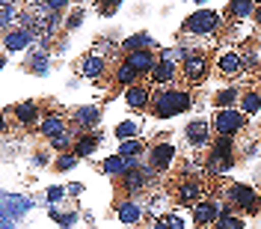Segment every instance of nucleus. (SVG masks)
I'll return each instance as SVG.
<instances>
[{"label": "nucleus", "instance_id": "43", "mask_svg": "<svg viewBox=\"0 0 261 229\" xmlns=\"http://www.w3.org/2000/svg\"><path fill=\"white\" fill-rule=\"evenodd\" d=\"M255 18H258V24H261V6H258V9H255Z\"/></svg>", "mask_w": 261, "mask_h": 229}, {"label": "nucleus", "instance_id": "21", "mask_svg": "<svg viewBox=\"0 0 261 229\" xmlns=\"http://www.w3.org/2000/svg\"><path fill=\"white\" fill-rule=\"evenodd\" d=\"M238 104H241V113H244V116H255L261 110V93H258V89H249V93L241 96Z\"/></svg>", "mask_w": 261, "mask_h": 229}, {"label": "nucleus", "instance_id": "34", "mask_svg": "<svg viewBox=\"0 0 261 229\" xmlns=\"http://www.w3.org/2000/svg\"><path fill=\"white\" fill-rule=\"evenodd\" d=\"M33 60H36V63L30 65V72H36V75H45V72H48V57L39 54V57H33Z\"/></svg>", "mask_w": 261, "mask_h": 229}, {"label": "nucleus", "instance_id": "31", "mask_svg": "<svg viewBox=\"0 0 261 229\" xmlns=\"http://www.w3.org/2000/svg\"><path fill=\"white\" fill-rule=\"evenodd\" d=\"M231 164H234V158H217V155H211L208 158V173H226V170H231Z\"/></svg>", "mask_w": 261, "mask_h": 229}, {"label": "nucleus", "instance_id": "22", "mask_svg": "<svg viewBox=\"0 0 261 229\" xmlns=\"http://www.w3.org/2000/svg\"><path fill=\"white\" fill-rule=\"evenodd\" d=\"M98 140H101L98 134H83L81 140L71 146V155H77V158H86V155H92V152L98 149Z\"/></svg>", "mask_w": 261, "mask_h": 229}, {"label": "nucleus", "instance_id": "7", "mask_svg": "<svg viewBox=\"0 0 261 229\" xmlns=\"http://www.w3.org/2000/svg\"><path fill=\"white\" fill-rule=\"evenodd\" d=\"M116 217H119L125 226H134V223H140V220L146 217V209H143L140 199L125 196V199H119V205H116Z\"/></svg>", "mask_w": 261, "mask_h": 229}, {"label": "nucleus", "instance_id": "25", "mask_svg": "<svg viewBox=\"0 0 261 229\" xmlns=\"http://www.w3.org/2000/svg\"><path fill=\"white\" fill-rule=\"evenodd\" d=\"M234 101H241V93H238V86H226V89H220L217 98H214V107H220V110H228Z\"/></svg>", "mask_w": 261, "mask_h": 229}, {"label": "nucleus", "instance_id": "11", "mask_svg": "<svg viewBox=\"0 0 261 229\" xmlns=\"http://www.w3.org/2000/svg\"><path fill=\"white\" fill-rule=\"evenodd\" d=\"M241 68H244V54H238V51H223V54L217 57V72H220L223 78L241 75Z\"/></svg>", "mask_w": 261, "mask_h": 229}, {"label": "nucleus", "instance_id": "37", "mask_svg": "<svg viewBox=\"0 0 261 229\" xmlns=\"http://www.w3.org/2000/svg\"><path fill=\"white\" fill-rule=\"evenodd\" d=\"M63 196H65L63 188H50V191H48V202H50V205H57V202H60Z\"/></svg>", "mask_w": 261, "mask_h": 229}, {"label": "nucleus", "instance_id": "10", "mask_svg": "<svg viewBox=\"0 0 261 229\" xmlns=\"http://www.w3.org/2000/svg\"><path fill=\"white\" fill-rule=\"evenodd\" d=\"M184 137H187V143L196 146V149L208 146V143H211V125H208L205 119H193V122L184 128Z\"/></svg>", "mask_w": 261, "mask_h": 229}, {"label": "nucleus", "instance_id": "35", "mask_svg": "<svg viewBox=\"0 0 261 229\" xmlns=\"http://www.w3.org/2000/svg\"><path fill=\"white\" fill-rule=\"evenodd\" d=\"M54 220H57V223H60V226H71V223H74V214L68 212V214H63V212H57V209H54Z\"/></svg>", "mask_w": 261, "mask_h": 229}, {"label": "nucleus", "instance_id": "30", "mask_svg": "<svg viewBox=\"0 0 261 229\" xmlns=\"http://www.w3.org/2000/svg\"><path fill=\"white\" fill-rule=\"evenodd\" d=\"M211 229H244V220H241V217H234V214L228 212V214H223V217H220Z\"/></svg>", "mask_w": 261, "mask_h": 229}, {"label": "nucleus", "instance_id": "33", "mask_svg": "<svg viewBox=\"0 0 261 229\" xmlns=\"http://www.w3.org/2000/svg\"><path fill=\"white\" fill-rule=\"evenodd\" d=\"M161 220H163V223H166L169 229H187V223L181 220L178 214H166V217H161Z\"/></svg>", "mask_w": 261, "mask_h": 229}, {"label": "nucleus", "instance_id": "8", "mask_svg": "<svg viewBox=\"0 0 261 229\" xmlns=\"http://www.w3.org/2000/svg\"><path fill=\"white\" fill-rule=\"evenodd\" d=\"M172 161H175V146H172V143H154V146L148 149V164H151L154 173L169 170Z\"/></svg>", "mask_w": 261, "mask_h": 229}, {"label": "nucleus", "instance_id": "32", "mask_svg": "<svg viewBox=\"0 0 261 229\" xmlns=\"http://www.w3.org/2000/svg\"><path fill=\"white\" fill-rule=\"evenodd\" d=\"M77 161H81L77 155H68V152H65V155H60V158H57V164H54V167H57V170H71V167H77Z\"/></svg>", "mask_w": 261, "mask_h": 229}, {"label": "nucleus", "instance_id": "17", "mask_svg": "<svg viewBox=\"0 0 261 229\" xmlns=\"http://www.w3.org/2000/svg\"><path fill=\"white\" fill-rule=\"evenodd\" d=\"M104 68H107V60L98 57V54H89V57H83L81 60V75L83 78H101Z\"/></svg>", "mask_w": 261, "mask_h": 229}, {"label": "nucleus", "instance_id": "6", "mask_svg": "<svg viewBox=\"0 0 261 229\" xmlns=\"http://www.w3.org/2000/svg\"><path fill=\"white\" fill-rule=\"evenodd\" d=\"M205 75H208V60H205V54H199V51L187 54L184 63H181V78L187 83H199Z\"/></svg>", "mask_w": 261, "mask_h": 229}, {"label": "nucleus", "instance_id": "28", "mask_svg": "<svg viewBox=\"0 0 261 229\" xmlns=\"http://www.w3.org/2000/svg\"><path fill=\"white\" fill-rule=\"evenodd\" d=\"M113 134L122 140V143H125V140H137V137H140V125H137V122H130V119H125V122H119V125H116Z\"/></svg>", "mask_w": 261, "mask_h": 229}, {"label": "nucleus", "instance_id": "40", "mask_svg": "<svg viewBox=\"0 0 261 229\" xmlns=\"http://www.w3.org/2000/svg\"><path fill=\"white\" fill-rule=\"evenodd\" d=\"M116 9H119V6H116V3H107V6H104V12H101V15H113Z\"/></svg>", "mask_w": 261, "mask_h": 229}, {"label": "nucleus", "instance_id": "1", "mask_svg": "<svg viewBox=\"0 0 261 229\" xmlns=\"http://www.w3.org/2000/svg\"><path fill=\"white\" fill-rule=\"evenodd\" d=\"M190 104H193V93H190V89H175V86H166V89H158V93L151 96L148 110H151V116H154V119H172V116L190 110Z\"/></svg>", "mask_w": 261, "mask_h": 229}, {"label": "nucleus", "instance_id": "26", "mask_svg": "<svg viewBox=\"0 0 261 229\" xmlns=\"http://www.w3.org/2000/svg\"><path fill=\"white\" fill-rule=\"evenodd\" d=\"M98 119H101V110H98V107H77V110H74V122L83 125V128H92Z\"/></svg>", "mask_w": 261, "mask_h": 229}, {"label": "nucleus", "instance_id": "9", "mask_svg": "<svg viewBox=\"0 0 261 229\" xmlns=\"http://www.w3.org/2000/svg\"><path fill=\"white\" fill-rule=\"evenodd\" d=\"M119 188L125 191V196H130V199H137V194H140V191H146V188H148V170H143V167L130 170L128 176H122V179H119Z\"/></svg>", "mask_w": 261, "mask_h": 229}, {"label": "nucleus", "instance_id": "2", "mask_svg": "<svg viewBox=\"0 0 261 229\" xmlns=\"http://www.w3.org/2000/svg\"><path fill=\"white\" fill-rule=\"evenodd\" d=\"M223 214H228V202H220V199H211V196H205L199 205H193L196 226H214Z\"/></svg>", "mask_w": 261, "mask_h": 229}, {"label": "nucleus", "instance_id": "27", "mask_svg": "<svg viewBox=\"0 0 261 229\" xmlns=\"http://www.w3.org/2000/svg\"><path fill=\"white\" fill-rule=\"evenodd\" d=\"M211 155H217V158H234V143H231V137H214Z\"/></svg>", "mask_w": 261, "mask_h": 229}, {"label": "nucleus", "instance_id": "19", "mask_svg": "<svg viewBox=\"0 0 261 229\" xmlns=\"http://www.w3.org/2000/svg\"><path fill=\"white\" fill-rule=\"evenodd\" d=\"M137 81H140V72H137L130 63L122 60V63L116 65V83H122V86H128L130 89V86H137Z\"/></svg>", "mask_w": 261, "mask_h": 229}, {"label": "nucleus", "instance_id": "16", "mask_svg": "<svg viewBox=\"0 0 261 229\" xmlns=\"http://www.w3.org/2000/svg\"><path fill=\"white\" fill-rule=\"evenodd\" d=\"M30 39H33L30 30L15 27V30L6 33V39H3V48H6V51H21V48H27V45H30Z\"/></svg>", "mask_w": 261, "mask_h": 229}, {"label": "nucleus", "instance_id": "23", "mask_svg": "<svg viewBox=\"0 0 261 229\" xmlns=\"http://www.w3.org/2000/svg\"><path fill=\"white\" fill-rule=\"evenodd\" d=\"M119 155L128 158V161H140V155H146V143L140 137L137 140H125V143H119Z\"/></svg>", "mask_w": 261, "mask_h": 229}, {"label": "nucleus", "instance_id": "14", "mask_svg": "<svg viewBox=\"0 0 261 229\" xmlns=\"http://www.w3.org/2000/svg\"><path fill=\"white\" fill-rule=\"evenodd\" d=\"M175 75H178V68H175V63H172V60H158V65H154V68H151V75H148V81L151 83H169L172 81V78H175Z\"/></svg>", "mask_w": 261, "mask_h": 229}, {"label": "nucleus", "instance_id": "38", "mask_svg": "<svg viewBox=\"0 0 261 229\" xmlns=\"http://www.w3.org/2000/svg\"><path fill=\"white\" fill-rule=\"evenodd\" d=\"M9 21H12V3H6L3 6V15H0V24L3 27H9Z\"/></svg>", "mask_w": 261, "mask_h": 229}, {"label": "nucleus", "instance_id": "13", "mask_svg": "<svg viewBox=\"0 0 261 229\" xmlns=\"http://www.w3.org/2000/svg\"><path fill=\"white\" fill-rule=\"evenodd\" d=\"M125 104H128L130 110L148 107V104H151V89H148V83H137V86L125 89Z\"/></svg>", "mask_w": 261, "mask_h": 229}, {"label": "nucleus", "instance_id": "42", "mask_svg": "<svg viewBox=\"0 0 261 229\" xmlns=\"http://www.w3.org/2000/svg\"><path fill=\"white\" fill-rule=\"evenodd\" d=\"M154 229H169V226H166V223H163V220H158V223H154Z\"/></svg>", "mask_w": 261, "mask_h": 229}, {"label": "nucleus", "instance_id": "18", "mask_svg": "<svg viewBox=\"0 0 261 229\" xmlns=\"http://www.w3.org/2000/svg\"><path fill=\"white\" fill-rule=\"evenodd\" d=\"M39 131L48 137V140H54V137H60V134H65V119L63 116H57V113H50V116H45L42 122H39Z\"/></svg>", "mask_w": 261, "mask_h": 229}, {"label": "nucleus", "instance_id": "5", "mask_svg": "<svg viewBox=\"0 0 261 229\" xmlns=\"http://www.w3.org/2000/svg\"><path fill=\"white\" fill-rule=\"evenodd\" d=\"M228 205H234V209H244V212H258V194L249 188V185H228Z\"/></svg>", "mask_w": 261, "mask_h": 229}, {"label": "nucleus", "instance_id": "4", "mask_svg": "<svg viewBox=\"0 0 261 229\" xmlns=\"http://www.w3.org/2000/svg\"><path fill=\"white\" fill-rule=\"evenodd\" d=\"M220 27V15L214 9H196L193 15L184 21V30L193 33V36H211Z\"/></svg>", "mask_w": 261, "mask_h": 229}, {"label": "nucleus", "instance_id": "20", "mask_svg": "<svg viewBox=\"0 0 261 229\" xmlns=\"http://www.w3.org/2000/svg\"><path fill=\"white\" fill-rule=\"evenodd\" d=\"M15 119L21 125H36V119H39V104H36V101L15 104Z\"/></svg>", "mask_w": 261, "mask_h": 229}, {"label": "nucleus", "instance_id": "39", "mask_svg": "<svg viewBox=\"0 0 261 229\" xmlns=\"http://www.w3.org/2000/svg\"><path fill=\"white\" fill-rule=\"evenodd\" d=\"M81 21H83V12H74V15H71V21H68V27H77Z\"/></svg>", "mask_w": 261, "mask_h": 229}, {"label": "nucleus", "instance_id": "24", "mask_svg": "<svg viewBox=\"0 0 261 229\" xmlns=\"http://www.w3.org/2000/svg\"><path fill=\"white\" fill-rule=\"evenodd\" d=\"M154 45V39L148 36V33H137V36H130V39H125L122 42V48L128 51V54H137V51H148Z\"/></svg>", "mask_w": 261, "mask_h": 229}, {"label": "nucleus", "instance_id": "29", "mask_svg": "<svg viewBox=\"0 0 261 229\" xmlns=\"http://www.w3.org/2000/svg\"><path fill=\"white\" fill-rule=\"evenodd\" d=\"M258 6L255 3H249V0H238V3H228V15L231 18H246V15H252Z\"/></svg>", "mask_w": 261, "mask_h": 229}, {"label": "nucleus", "instance_id": "41", "mask_svg": "<svg viewBox=\"0 0 261 229\" xmlns=\"http://www.w3.org/2000/svg\"><path fill=\"white\" fill-rule=\"evenodd\" d=\"M33 164H39V167H42V164H48V155H42V152H39V155L33 158Z\"/></svg>", "mask_w": 261, "mask_h": 229}, {"label": "nucleus", "instance_id": "3", "mask_svg": "<svg viewBox=\"0 0 261 229\" xmlns=\"http://www.w3.org/2000/svg\"><path fill=\"white\" fill-rule=\"evenodd\" d=\"M244 125H246V116L241 110H234V107L214 113V131H217V137H234L238 131H244Z\"/></svg>", "mask_w": 261, "mask_h": 229}, {"label": "nucleus", "instance_id": "36", "mask_svg": "<svg viewBox=\"0 0 261 229\" xmlns=\"http://www.w3.org/2000/svg\"><path fill=\"white\" fill-rule=\"evenodd\" d=\"M50 146H54V149H65V146H71V134L65 131V134H60V137H54V140H50Z\"/></svg>", "mask_w": 261, "mask_h": 229}, {"label": "nucleus", "instance_id": "12", "mask_svg": "<svg viewBox=\"0 0 261 229\" xmlns=\"http://www.w3.org/2000/svg\"><path fill=\"white\" fill-rule=\"evenodd\" d=\"M175 196H178L181 205H199L202 199H205V191H202V181L196 179H187L178 185V191H175Z\"/></svg>", "mask_w": 261, "mask_h": 229}, {"label": "nucleus", "instance_id": "15", "mask_svg": "<svg viewBox=\"0 0 261 229\" xmlns=\"http://www.w3.org/2000/svg\"><path fill=\"white\" fill-rule=\"evenodd\" d=\"M125 63H130L140 75H151V68L158 65V60H154L151 51H137V54H128V57H125Z\"/></svg>", "mask_w": 261, "mask_h": 229}]
</instances>
